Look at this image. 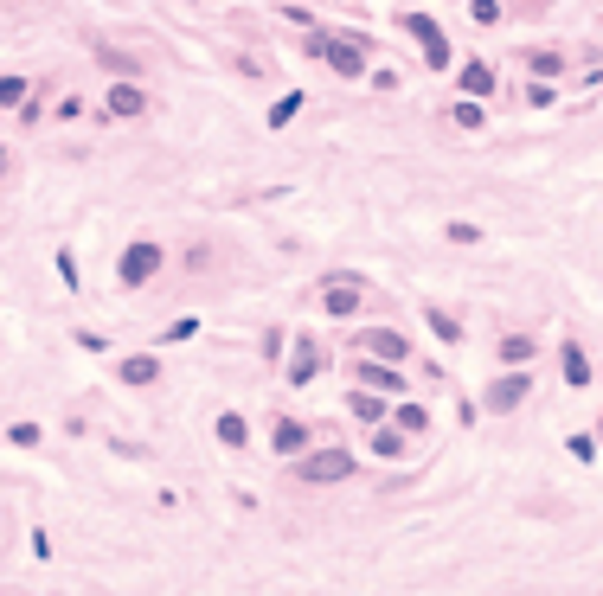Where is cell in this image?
Returning <instances> with one entry per match:
<instances>
[{
	"instance_id": "cb8c5ba5",
	"label": "cell",
	"mask_w": 603,
	"mask_h": 596,
	"mask_svg": "<svg viewBox=\"0 0 603 596\" xmlns=\"http://www.w3.org/2000/svg\"><path fill=\"white\" fill-rule=\"evenodd\" d=\"M0 103H26V84L20 78H0Z\"/></svg>"
},
{
	"instance_id": "7402d4cb",
	"label": "cell",
	"mask_w": 603,
	"mask_h": 596,
	"mask_svg": "<svg viewBox=\"0 0 603 596\" xmlns=\"http://www.w3.org/2000/svg\"><path fill=\"white\" fill-rule=\"evenodd\" d=\"M295 109H302V97H295V90H289V97H282V103H276V109H270V128H289V122H295Z\"/></svg>"
},
{
	"instance_id": "ffe728a7",
	"label": "cell",
	"mask_w": 603,
	"mask_h": 596,
	"mask_svg": "<svg viewBox=\"0 0 603 596\" xmlns=\"http://www.w3.org/2000/svg\"><path fill=\"white\" fill-rule=\"evenodd\" d=\"M392 417H398V430H411V436H424V423H430V417H424V404H398Z\"/></svg>"
},
{
	"instance_id": "9a60e30c",
	"label": "cell",
	"mask_w": 603,
	"mask_h": 596,
	"mask_svg": "<svg viewBox=\"0 0 603 596\" xmlns=\"http://www.w3.org/2000/svg\"><path fill=\"white\" fill-rule=\"evenodd\" d=\"M347 411H353V417H359V423H366V430H372V423H379V417H386V404H379V398H372V392H366V385H359V392H353V398H347Z\"/></svg>"
},
{
	"instance_id": "8fae6325",
	"label": "cell",
	"mask_w": 603,
	"mask_h": 596,
	"mask_svg": "<svg viewBox=\"0 0 603 596\" xmlns=\"http://www.w3.org/2000/svg\"><path fill=\"white\" fill-rule=\"evenodd\" d=\"M270 442H276V456H302V449H309V423H302V417H282Z\"/></svg>"
},
{
	"instance_id": "2e32d148",
	"label": "cell",
	"mask_w": 603,
	"mask_h": 596,
	"mask_svg": "<svg viewBox=\"0 0 603 596\" xmlns=\"http://www.w3.org/2000/svg\"><path fill=\"white\" fill-rule=\"evenodd\" d=\"M488 90H494V71H488V64L475 58V64L463 71V97H488Z\"/></svg>"
},
{
	"instance_id": "ba28073f",
	"label": "cell",
	"mask_w": 603,
	"mask_h": 596,
	"mask_svg": "<svg viewBox=\"0 0 603 596\" xmlns=\"http://www.w3.org/2000/svg\"><path fill=\"white\" fill-rule=\"evenodd\" d=\"M103 116H148V90L141 84H110V97H103Z\"/></svg>"
},
{
	"instance_id": "d4e9b609",
	"label": "cell",
	"mask_w": 603,
	"mask_h": 596,
	"mask_svg": "<svg viewBox=\"0 0 603 596\" xmlns=\"http://www.w3.org/2000/svg\"><path fill=\"white\" fill-rule=\"evenodd\" d=\"M475 20H482V26H494V20H501V7H494V0H475Z\"/></svg>"
},
{
	"instance_id": "9c48e42d",
	"label": "cell",
	"mask_w": 603,
	"mask_h": 596,
	"mask_svg": "<svg viewBox=\"0 0 603 596\" xmlns=\"http://www.w3.org/2000/svg\"><path fill=\"white\" fill-rule=\"evenodd\" d=\"M321 365H328V353H321L315 340H295V359H289V385H309Z\"/></svg>"
},
{
	"instance_id": "e0dca14e",
	"label": "cell",
	"mask_w": 603,
	"mask_h": 596,
	"mask_svg": "<svg viewBox=\"0 0 603 596\" xmlns=\"http://www.w3.org/2000/svg\"><path fill=\"white\" fill-rule=\"evenodd\" d=\"M526 359H533V340H526V334H507V340H501V365H526Z\"/></svg>"
},
{
	"instance_id": "d6986e66",
	"label": "cell",
	"mask_w": 603,
	"mask_h": 596,
	"mask_svg": "<svg viewBox=\"0 0 603 596\" xmlns=\"http://www.w3.org/2000/svg\"><path fill=\"white\" fill-rule=\"evenodd\" d=\"M372 449H379V456H405V436H398V430H379V423H372Z\"/></svg>"
},
{
	"instance_id": "4fadbf2b",
	"label": "cell",
	"mask_w": 603,
	"mask_h": 596,
	"mask_svg": "<svg viewBox=\"0 0 603 596\" xmlns=\"http://www.w3.org/2000/svg\"><path fill=\"white\" fill-rule=\"evenodd\" d=\"M359 385L366 392H398L405 379H398V365H359Z\"/></svg>"
},
{
	"instance_id": "277c9868",
	"label": "cell",
	"mask_w": 603,
	"mask_h": 596,
	"mask_svg": "<svg viewBox=\"0 0 603 596\" xmlns=\"http://www.w3.org/2000/svg\"><path fill=\"white\" fill-rule=\"evenodd\" d=\"M366 308V289L353 282V276H334L328 289H321V315H334V321H353Z\"/></svg>"
},
{
	"instance_id": "52a82bcc",
	"label": "cell",
	"mask_w": 603,
	"mask_h": 596,
	"mask_svg": "<svg viewBox=\"0 0 603 596\" xmlns=\"http://www.w3.org/2000/svg\"><path fill=\"white\" fill-rule=\"evenodd\" d=\"M359 353H372V359H411V346H405V334H392V327H366L359 334Z\"/></svg>"
},
{
	"instance_id": "83f0119b",
	"label": "cell",
	"mask_w": 603,
	"mask_h": 596,
	"mask_svg": "<svg viewBox=\"0 0 603 596\" xmlns=\"http://www.w3.org/2000/svg\"><path fill=\"white\" fill-rule=\"evenodd\" d=\"M0 155H7V147H0Z\"/></svg>"
},
{
	"instance_id": "4316f807",
	"label": "cell",
	"mask_w": 603,
	"mask_h": 596,
	"mask_svg": "<svg viewBox=\"0 0 603 596\" xmlns=\"http://www.w3.org/2000/svg\"><path fill=\"white\" fill-rule=\"evenodd\" d=\"M597 442H603V423H597Z\"/></svg>"
},
{
	"instance_id": "3957f363",
	"label": "cell",
	"mask_w": 603,
	"mask_h": 596,
	"mask_svg": "<svg viewBox=\"0 0 603 596\" xmlns=\"http://www.w3.org/2000/svg\"><path fill=\"white\" fill-rule=\"evenodd\" d=\"M161 263H168V251H161V244H148V238H141V244H129V251H122V263H116V276H122L129 289H141V282H148V276H155Z\"/></svg>"
},
{
	"instance_id": "6da1fadb",
	"label": "cell",
	"mask_w": 603,
	"mask_h": 596,
	"mask_svg": "<svg viewBox=\"0 0 603 596\" xmlns=\"http://www.w3.org/2000/svg\"><path fill=\"white\" fill-rule=\"evenodd\" d=\"M309 52L328 58L340 78H366V45L359 39H328V33H309Z\"/></svg>"
},
{
	"instance_id": "484cf974",
	"label": "cell",
	"mask_w": 603,
	"mask_h": 596,
	"mask_svg": "<svg viewBox=\"0 0 603 596\" xmlns=\"http://www.w3.org/2000/svg\"><path fill=\"white\" fill-rule=\"evenodd\" d=\"M0 174H7V155H0Z\"/></svg>"
},
{
	"instance_id": "5bb4252c",
	"label": "cell",
	"mask_w": 603,
	"mask_h": 596,
	"mask_svg": "<svg viewBox=\"0 0 603 596\" xmlns=\"http://www.w3.org/2000/svg\"><path fill=\"white\" fill-rule=\"evenodd\" d=\"M218 442H225V449H244V442H251V423H244L238 411H225V417H218Z\"/></svg>"
},
{
	"instance_id": "ac0fdd59",
	"label": "cell",
	"mask_w": 603,
	"mask_h": 596,
	"mask_svg": "<svg viewBox=\"0 0 603 596\" xmlns=\"http://www.w3.org/2000/svg\"><path fill=\"white\" fill-rule=\"evenodd\" d=\"M430 334H436V340H463V321L443 315V308H430Z\"/></svg>"
},
{
	"instance_id": "44dd1931",
	"label": "cell",
	"mask_w": 603,
	"mask_h": 596,
	"mask_svg": "<svg viewBox=\"0 0 603 596\" xmlns=\"http://www.w3.org/2000/svg\"><path fill=\"white\" fill-rule=\"evenodd\" d=\"M526 64H533L540 78H559V71H565V58H559V52H526Z\"/></svg>"
},
{
	"instance_id": "603a6c76",
	"label": "cell",
	"mask_w": 603,
	"mask_h": 596,
	"mask_svg": "<svg viewBox=\"0 0 603 596\" xmlns=\"http://www.w3.org/2000/svg\"><path fill=\"white\" fill-rule=\"evenodd\" d=\"M456 122H463V128H482V109H475V97H463V103H456Z\"/></svg>"
},
{
	"instance_id": "30bf717a",
	"label": "cell",
	"mask_w": 603,
	"mask_h": 596,
	"mask_svg": "<svg viewBox=\"0 0 603 596\" xmlns=\"http://www.w3.org/2000/svg\"><path fill=\"white\" fill-rule=\"evenodd\" d=\"M116 379H122V385H155V379H161V359H155V353H129V359L116 365Z\"/></svg>"
},
{
	"instance_id": "5b68a950",
	"label": "cell",
	"mask_w": 603,
	"mask_h": 596,
	"mask_svg": "<svg viewBox=\"0 0 603 596\" xmlns=\"http://www.w3.org/2000/svg\"><path fill=\"white\" fill-rule=\"evenodd\" d=\"M405 33L424 45V64H430V71H443V64H449V39H443V26H436L430 14H405Z\"/></svg>"
},
{
	"instance_id": "7c38bea8",
	"label": "cell",
	"mask_w": 603,
	"mask_h": 596,
	"mask_svg": "<svg viewBox=\"0 0 603 596\" xmlns=\"http://www.w3.org/2000/svg\"><path fill=\"white\" fill-rule=\"evenodd\" d=\"M565 385H571V392H584V385H590V359H584V346H578V340H565Z\"/></svg>"
},
{
	"instance_id": "8992f818",
	"label": "cell",
	"mask_w": 603,
	"mask_h": 596,
	"mask_svg": "<svg viewBox=\"0 0 603 596\" xmlns=\"http://www.w3.org/2000/svg\"><path fill=\"white\" fill-rule=\"evenodd\" d=\"M526 392H533V379H526V365H513V372H501V379L488 385V411H520Z\"/></svg>"
},
{
	"instance_id": "7a4b0ae2",
	"label": "cell",
	"mask_w": 603,
	"mask_h": 596,
	"mask_svg": "<svg viewBox=\"0 0 603 596\" xmlns=\"http://www.w3.org/2000/svg\"><path fill=\"white\" fill-rule=\"evenodd\" d=\"M295 475L328 487V481H347V475H353V456H347V449H309V456L295 462Z\"/></svg>"
}]
</instances>
